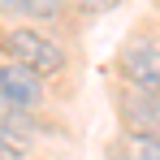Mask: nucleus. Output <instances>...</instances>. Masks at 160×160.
Masks as SVG:
<instances>
[{"label":"nucleus","instance_id":"nucleus-3","mask_svg":"<svg viewBox=\"0 0 160 160\" xmlns=\"http://www.w3.org/2000/svg\"><path fill=\"white\" fill-rule=\"evenodd\" d=\"M43 95H48V87L43 78L26 69V65H18V61H0V104H13V108H35L43 104Z\"/></svg>","mask_w":160,"mask_h":160},{"label":"nucleus","instance_id":"nucleus-8","mask_svg":"<svg viewBox=\"0 0 160 160\" xmlns=\"http://www.w3.org/2000/svg\"><path fill=\"white\" fill-rule=\"evenodd\" d=\"M121 0H78V9L82 13H108V9H117Z\"/></svg>","mask_w":160,"mask_h":160},{"label":"nucleus","instance_id":"nucleus-7","mask_svg":"<svg viewBox=\"0 0 160 160\" xmlns=\"http://www.w3.org/2000/svg\"><path fill=\"white\" fill-rule=\"evenodd\" d=\"M65 0H26V18H61Z\"/></svg>","mask_w":160,"mask_h":160},{"label":"nucleus","instance_id":"nucleus-4","mask_svg":"<svg viewBox=\"0 0 160 160\" xmlns=\"http://www.w3.org/2000/svg\"><path fill=\"white\" fill-rule=\"evenodd\" d=\"M117 108H121L126 134L160 138V91H126L117 100Z\"/></svg>","mask_w":160,"mask_h":160},{"label":"nucleus","instance_id":"nucleus-5","mask_svg":"<svg viewBox=\"0 0 160 160\" xmlns=\"http://www.w3.org/2000/svg\"><path fill=\"white\" fill-rule=\"evenodd\" d=\"M26 156H30V138L0 126V160H26Z\"/></svg>","mask_w":160,"mask_h":160},{"label":"nucleus","instance_id":"nucleus-1","mask_svg":"<svg viewBox=\"0 0 160 160\" xmlns=\"http://www.w3.org/2000/svg\"><path fill=\"white\" fill-rule=\"evenodd\" d=\"M4 52H9V61H18V65L35 69L39 78H48V74H61V69L69 65V56H65V48H61V43H52L48 35H39V30H30V26L9 30V39H4Z\"/></svg>","mask_w":160,"mask_h":160},{"label":"nucleus","instance_id":"nucleus-2","mask_svg":"<svg viewBox=\"0 0 160 160\" xmlns=\"http://www.w3.org/2000/svg\"><path fill=\"white\" fill-rule=\"evenodd\" d=\"M117 69L134 91H160V43L147 35L130 39L117 56Z\"/></svg>","mask_w":160,"mask_h":160},{"label":"nucleus","instance_id":"nucleus-6","mask_svg":"<svg viewBox=\"0 0 160 160\" xmlns=\"http://www.w3.org/2000/svg\"><path fill=\"white\" fill-rule=\"evenodd\" d=\"M121 152H126V160H160V138H138V134H126Z\"/></svg>","mask_w":160,"mask_h":160},{"label":"nucleus","instance_id":"nucleus-9","mask_svg":"<svg viewBox=\"0 0 160 160\" xmlns=\"http://www.w3.org/2000/svg\"><path fill=\"white\" fill-rule=\"evenodd\" d=\"M0 13H9V18H26V0H0Z\"/></svg>","mask_w":160,"mask_h":160}]
</instances>
